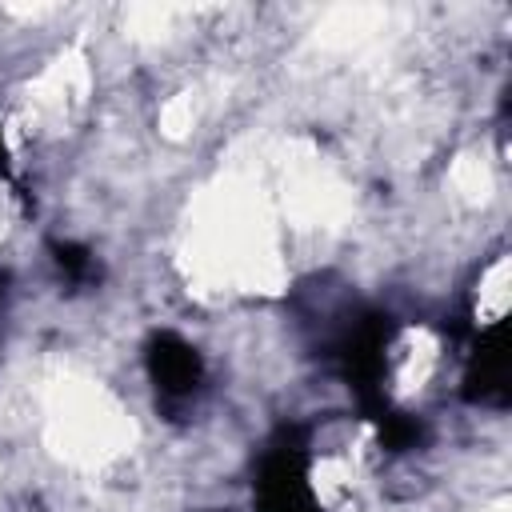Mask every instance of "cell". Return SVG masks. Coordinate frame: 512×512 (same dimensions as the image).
<instances>
[{
  "instance_id": "6da1fadb",
  "label": "cell",
  "mask_w": 512,
  "mask_h": 512,
  "mask_svg": "<svg viewBox=\"0 0 512 512\" xmlns=\"http://www.w3.org/2000/svg\"><path fill=\"white\" fill-rule=\"evenodd\" d=\"M148 376L168 400H192L204 384V360L200 352L176 336V332H156L148 344Z\"/></svg>"
},
{
  "instance_id": "7a4b0ae2",
  "label": "cell",
  "mask_w": 512,
  "mask_h": 512,
  "mask_svg": "<svg viewBox=\"0 0 512 512\" xmlns=\"http://www.w3.org/2000/svg\"><path fill=\"white\" fill-rule=\"evenodd\" d=\"M0 172H4V136H0Z\"/></svg>"
}]
</instances>
